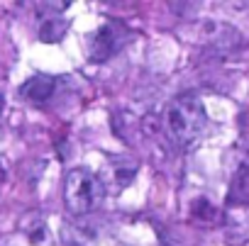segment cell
<instances>
[{"label":"cell","mask_w":249,"mask_h":246,"mask_svg":"<svg viewBox=\"0 0 249 246\" xmlns=\"http://www.w3.org/2000/svg\"><path fill=\"white\" fill-rule=\"evenodd\" d=\"M105 197V183L88 168H73L64 180V202L66 210L76 217L93 212Z\"/></svg>","instance_id":"2"},{"label":"cell","mask_w":249,"mask_h":246,"mask_svg":"<svg viewBox=\"0 0 249 246\" xmlns=\"http://www.w3.org/2000/svg\"><path fill=\"white\" fill-rule=\"evenodd\" d=\"M25 234H27L30 244H35V246H39V244H44L49 239V229H47L42 217H30L27 227H25Z\"/></svg>","instance_id":"10"},{"label":"cell","mask_w":249,"mask_h":246,"mask_svg":"<svg viewBox=\"0 0 249 246\" xmlns=\"http://www.w3.org/2000/svg\"><path fill=\"white\" fill-rule=\"evenodd\" d=\"M227 202L230 205H249V159H244L237 166V171L230 180Z\"/></svg>","instance_id":"5"},{"label":"cell","mask_w":249,"mask_h":246,"mask_svg":"<svg viewBox=\"0 0 249 246\" xmlns=\"http://www.w3.org/2000/svg\"><path fill=\"white\" fill-rule=\"evenodd\" d=\"M54 90H56V78L39 73V76H32L30 81L22 83L20 95L25 100H30V102H47L54 95Z\"/></svg>","instance_id":"4"},{"label":"cell","mask_w":249,"mask_h":246,"mask_svg":"<svg viewBox=\"0 0 249 246\" xmlns=\"http://www.w3.org/2000/svg\"><path fill=\"white\" fill-rule=\"evenodd\" d=\"M208 125V115H205V105L198 95L193 93H183L176 100H171V105L166 107L164 115V127L171 142L186 147L191 142H196L203 130Z\"/></svg>","instance_id":"1"},{"label":"cell","mask_w":249,"mask_h":246,"mask_svg":"<svg viewBox=\"0 0 249 246\" xmlns=\"http://www.w3.org/2000/svg\"><path fill=\"white\" fill-rule=\"evenodd\" d=\"M0 180H3V168H0Z\"/></svg>","instance_id":"12"},{"label":"cell","mask_w":249,"mask_h":246,"mask_svg":"<svg viewBox=\"0 0 249 246\" xmlns=\"http://www.w3.org/2000/svg\"><path fill=\"white\" fill-rule=\"evenodd\" d=\"M3 112H5V88L0 83V117H3Z\"/></svg>","instance_id":"11"},{"label":"cell","mask_w":249,"mask_h":246,"mask_svg":"<svg viewBox=\"0 0 249 246\" xmlns=\"http://www.w3.org/2000/svg\"><path fill=\"white\" fill-rule=\"evenodd\" d=\"M193 219L196 222H203V224H215V222H220V212L215 210V205H210L205 197H200V200H196L193 202Z\"/></svg>","instance_id":"9"},{"label":"cell","mask_w":249,"mask_h":246,"mask_svg":"<svg viewBox=\"0 0 249 246\" xmlns=\"http://www.w3.org/2000/svg\"><path fill=\"white\" fill-rule=\"evenodd\" d=\"M64 236L73 244V246H90L95 239H98V231L95 227L90 224H76V227H64Z\"/></svg>","instance_id":"7"},{"label":"cell","mask_w":249,"mask_h":246,"mask_svg":"<svg viewBox=\"0 0 249 246\" xmlns=\"http://www.w3.org/2000/svg\"><path fill=\"white\" fill-rule=\"evenodd\" d=\"M130 39V30L120 22H105L100 30H95L88 39V56L90 61H107L115 56Z\"/></svg>","instance_id":"3"},{"label":"cell","mask_w":249,"mask_h":246,"mask_svg":"<svg viewBox=\"0 0 249 246\" xmlns=\"http://www.w3.org/2000/svg\"><path fill=\"white\" fill-rule=\"evenodd\" d=\"M110 166H112V185H115V190L127 188L135 180V176H137V161H132L127 156L115 159Z\"/></svg>","instance_id":"6"},{"label":"cell","mask_w":249,"mask_h":246,"mask_svg":"<svg viewBox=\"0 0 249 246\" xmlns=\"http://www.w3.org/2000/svg\"><path fill=\"white\" fill-rule=\"evenodd\" d=\"M66 30H69V22L66 20H59V17H47V22L42 25V30H39V39L42 42H59L64 34H66Z\"/></svg>","instance_id":"8"}]
</instances>
